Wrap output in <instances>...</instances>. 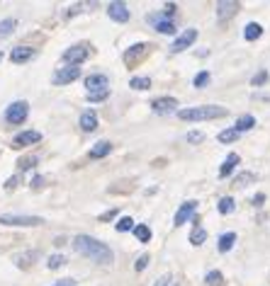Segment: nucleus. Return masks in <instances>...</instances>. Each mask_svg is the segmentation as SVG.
<instances>
[{
	"label": "nucleus",
	"mask_w": 270,
	"mask_h": 286,
	"mask_svg": "<svg viewBox=\"0 0 270 286\" xmlns=\"http://www.w3.org/2000/svg\"><path fill=\"white\" fill-rule=\"evenodd\" d=\"M73 248H75V252H78V255L90 257L93 262H98V265H112V259H114L112 250L107 248L105 243L90 238V235H83V233L73 238Z\"/></svg>",
	"instance_id": "obj_1"
},
{
	"label": "nucleus",
	"mask_w": 270,
	"mask_h": 286,
	"mask_svg": "<svg viewBox=\"0 0 270 286\" xmlns=\"http://www.w3.org/2000/svg\"><path fill=\"white\" fill-rule=\"evenodd\" d=\"M229 109L219 104H205V107H190V109H178V119L183 121H209L226 117Z\"/></svg>",
	"instance_id": "obj_2"
},
{
	"label": "nucleus",
	"mask_w": 270,
	"mask_h": 286,
	"mask_svg": "<svg viewBox=\"0 0 270 286\" xmlns=\"http://www.w3.org/2000/svg\"><path fill=\"white\" fill-rule=\"evenodd\" d=\"M27 114H29L27 102L25 100L12 102L8 109H5V124H10V126H20V124H25V121H27Z\"/></svg>",
	"instance_id": "obj_3"
},
{
	"label": "nucleus",
	"mask_w": 270,
	"mask_h": 286,
	"mask_svg": "<svg viewBox=\"0 0 270 286\" xmlns=\"http://www.w3.org/2000/svg\"><path fill=\"white\" fill-rule=\"evenodd\" d=\"M0 223L3 226H22V228H27V226H42L44 218L42 216H25V213H3Z\"/></svg>",
	"instance_id": "obj_4"
},
{
	"label": "nucleus",
	"mask_w": 270,
	"mask_h": 286,
	"mask_svg": "<svg viewBox=\"0 0 270 286\" xmlns=\"http://www.w3.org/2000/svg\"><path fill=\"white\" fill-rule=\"evenodd\" d=\"M151 49H153L151 44H146V41H139V44H134V47L127 49L122 58H124V63H127V65H139L141 61H144V56L149 54Z\"/></svg>",
	"instance_id": "obj_5"
},
{
	"label": "nucleus",
	"mask_w": 270,
	"mask_h": 286,
	"mask_svg": "<svg viewBox=\"0 0 270 286\" xmlns=\"http://www.w3.org/2000/svg\"><path fill=\"white\" fill-rule=\"evenodd\" d=\"M88 56H90V47H88V44H75V47L66 49L61 58H64L66 63L78 65V63H83V61L88 58Z\"/></svg>",
	"instance_id": "obj_6"
},
{
	"label": "nucleus",
	"mask_w": 270,
	"mask_h": 286,
	"mask_svg": "<svg viewBox=\"0 0 270 286\" xmlns=\"http://www.w3.org/2000/svg\"><path fill=\"white\" fill-rule=\"evenodd\" d=\"M81 78V68L78 65H66V68H59L54 73V78H51V83L54 85H68L73 83V80H78Z\"/></svg>",
	"instance_id": "obj_7"
},
{
	"label": "nucleus",
	"mask_w": 270,
	"mask_h": 286,
	"mask_svg": "<svg viewBox=\"0 0 270 286\" xmlns=\"http://www.w3.org/2000/svg\"><path fill=\"white\" fill-rule=\"evenodd\" d=\"M197 39V29H185L180 37H176V41L170 44V51L173 54H180V51H185V49H190L192 44H195Z\"/></svg>",
	"instance_id": "obj_8"
},
{
	"label": "nucleus",
	"mask_w": 270,
	"mask_h": 286,
	"mask_svg": "<svg viewBox=\"0 0 270 286\" xmlns=\"http://www.w3.org/2000/svg\"><path fill=\"white\" fill-rule=\"evenodd\" d=\"M107 15H110V19H114V22H129V17H131V12H129V8L124 5V3H120V0H114V3H110L107 5Z\"/></svg>",
	"instance_id": "obj_9"
},
{
	"label": "nucleus",
	"mask_w": 270,
	"mask_h": 286,
	"mask_svg": "<svg viewBox=\"0 0 270 286\" xmlns=\"http://www.w3.org/2000/svg\"><path fill=\"white\" fill-rule=\"evenodd\" d=\"M146 22L153 25V29H156L159 34H176V25H173V19H166L163 15H149Z\"/></svg>",
	"instance_id": "obj_10"
},
{
	"label": "nucleus",
	"mask_w": 270,
	"mask_h": 286,
	"mask_svg": "<svg viewBox=\"0 0 270 286\" xmlns=\"http://www.w3.org/2000/svg\"><path fill=\"white\" fill-rule=\"evenodd\" d=\"M85 87L88 93H100V90H110V78L103 73H93L85 78Z\"/></svg>",
	"instance_id": "obj_11"
},
{
	"label": "nucleus",
	"mask_w": 270,
	"mask_h": 286,
	"mask_svg": "<svg viewBox=\"0 0 270 286\" xmlns=\"http://www.w3.org/2000/svg\"><path fill=\"white\" fill-rule=\"evenodd\" d=\"M39 141H42V134L34 129H27L12 139V148H27V146H32V143H39Z\"/></svg>",
	"instance_id": "obj_12"
},
{
	"label": "nucleus",
	"mask_w": 270,
	"mask_h": 286,
	"mask_svg": "<svg viewBox=\"0 0 270 286\" xmlns=\"http://www.w3.org/2000/svg\"><path fill=\"white\" fill-rule=\"evenodd\" d=\"M151 109L156 114H173L178 109V100L176 97H159V100L151 102Z\"/></svg>",
	"instance_id": "obj_13"
},
{
	"label": "nucleus",
	"mask_w": 270,
	"mask_h": 286,
	"mask_svg": "<svg viewBox=\"0 0 270 286\" xmlns=\"http://www.w3.org/2000/svg\"><path fill=\"white\" fill-rule=\"evenodd\" d=\"M195 209H197V202H185L180 204V209H178L176 218H173V223L176 226H183V223H187L190 218H195Z\"/></svg>",
	"instance_id": "obj_14"
},
{
	"label": "nucleus",
	"mask_w": 270,
	"mask_h": 286,
	"mask_svg": "<svg viewBox=\"0 0 270 286\" xmlns=\"http://www.w3.org/2000/svg\"><path fill=\"white\" fill-rule=\"evenodd\" d=\"M34 56H37V51L32 47H15L10 51V61H12V63H27Z\"/></svg>",
	"instance_id": "obj_15"
},
{
	"label": "nucleus",
	"mask_w": 270,
	"mask_h": 286,
	"mask_svg": "<svg viewBox=\"0 0 270 286\" xmlns=\"http://www.w3.org/2000/svg\"><path fill=\"white\" fill-rule=\"evenodd\" d=\"M239 8H241V5H239V3H234V0H229V3H219V5H217V19H219V22L232 19L234 15L239 12Z\"/></svg>",
	"instance_id": "obj_16"
},
{
	"label": "nucleus",
	"mask_w": 270,
	"mask_h": 286,
	"mask_svg": "<svg viewBox=\"0 0 270 286\" xmlns=\"http://www.w3.org/2000/svg\"><path fill=\"white\" fill-rule=\"evenodd\" d=\"M78 126H81L85 134L95 131V129H98V114H95L93 109H85L83 114H81V119H78Z\"/></svg>",
	"instance_id": "obj_17"
},
{
	"label": "nucleus",
	"mask_w": 270,
	"mask_h": 286,
	"mask_svg": "<svg viewBox=\"0 0 270 286\" xmlns=\"http://www.w3.org/2000/svg\"><path fill=\"white\" fill-rule=\"evenodd\" d=\"M110 150H112V143L110 141H98L93 148H90V160H100V158H105V156H110Z\"/></svg>",
	"instance_id": "obj_18"
},
{
	"label": "nucleus",
	"mask_w": 270,
	"mask_h": 286,
	"mask_svg": "<svg viewBox=\"0 0 270 286\" xmlns=\"http://www.w3.org/2000/svg\"><path fill=\"white\" fill-rule=\"evenodd\" d=\"M239 160H241V158L236 156V153H229V156H226V160H224L222 163V167H219V177H229L234 172V170H236V165H239Z\"/></svg>",
	"instance_id": "obj_19"
},
{
	"label": "nucleus",
	"mask_w": 270,
	"mask_h": 286,
	"mask_svg": "<svg viewBox=\"0 0 270 286\" xmlns=\"http://www.w3.org/2000/svg\"><path fill=\"white\" fill-rule=\"evenodd\" d=\"M261 34H263V27L258 22H248V25L243 27V39H246V41H256V39H261Z\"/></svg>",
	"instance_id": "obj_20"
},
{
	"label": "nucleus",
	"mask_w": 270,
	"mask_h": 286,
	"mask_svg": "<svg viewBox=\"0 0 270 286\" xmlns=\"http://www.w3.org/2000/svg\"><path fill=\"white\" fill-rule=\"evenodd\" d=\"M253 126H256V117H253V114H243V117H239V119H236V124H234V129L239 131V134H243V131H251Z\"/></svg>",
	"instance_id": "obj_21"
},
{
	"label": "nucleus",
	"mask_w": 270,
	"mask_h": 286,
	"mask_svg": "<svg viewBox=\"0 0 270 286\" xmlns=\"http://www.w3.org/2000/svg\"><path fill=\"white\" fill-rule=\"evenodd\" d=\"M234 243H236V233H224V235H219V252H229V250L234 248Z\"/></svg>",
	"instance_id": "obj_22"
},
{
	"label": "nucleus",
	"mask_w": 270,
	"mask_h": 286,
	"mask_svg": "<svg viewBox=\"0 0 270 286\" xmlns=\"http://www.w3.org/2000/svg\"><path fill=\"white\" fill-rule=\"evenodd\" d=\"M15 27H17V19H15V17H8V19H3V22H0V39L10 37V34H12V32H15Z\"/></svg>",
	"instance_id": "obj_23"
},
{
	"label": "nucleus",
	"mask_w": 270,
	"mask_h": 286,
	"mask_svg": "<svg viewBox=\"0 0 270 286\" xmlns=\"http://www.w3.org/2000/svg\"><path fill=\"white\" fill-rule=\"evenodd\" d=\"M205 240H207V231L202 228V226H195V228H192V233H190V243H192L195 248H200Z\"/></svg>",
	"instance_id": "obj_24"
},
{
	"label": "nucleus",
	"mask_w": 270,
	"mask_h": 286,
	"mask_svg": "<svg viewBox=\"0 0 270 286\" xmlns=\"http://www.w3.org/2000/svg\"><path fill=\"white\" fill-rule=\"evenodd\" d=\"M207 286H224L226 281H224V274L219 272V269H212V272H207V277H205Z\"/></svg>",
	"instance_id": "obj_25"
},
{
	"label": "nucleus",
	"mask_w": 270,
	"mask_h": 286,
	"mask_svg": "<svg viewBox=\"0 0 270 286\" xmlns=\"http://www.w3.org/2000/svg\"><path fill=\"white\" fill-rule=\"evenodd\" d=\"M34 165H37V156H22L17 160V170H20V172H27V170H32Z\"/></svg>",
	"instance_id": "obj_26"
},
{
	"label": "nucleus",
	"mask_w": 270,
	"mask_h": 286,
	"mask_svg": "<svg viewBox=\"0 0 270 286\" xmlns=\"http://www.w3.org/2000/svg\"><path fill=\"white\" fill-rule=\"evenodd\" d=\"M217 209H219V213H234V209H236V204H234V199L232 196H222L219 199V204H217Z\"/></svg>",
	"instance_id": "obj_27"
},
{
	"label": "nucleus",
	"mask_w": 270,
	"mask_h": 286,
	"mask_svg": "<svg viewBox=\"0 0 270 286\" xmlns=\"http://www.w3.org/2000/svg\"><path fill=\"white\" fill-rule=\"evenodd\" d=\"M134 235H137L139 243H149L151 240V228L149 226H144V223H139V226H134Z\"/></svg>",
	"instance_id": "obj_28"
},
{
	"label": "nucleus",
	"mask_w": 270,
	"mask_h": 286,
	"mask_svg": "<svg viewBox=\"0 0 270 286\" xmlns=\"http://www.w3.org/2000/svg\"><path fill=\"white\" fill-rule=\"evenodd\" d=\"M129 87H134V90H149L151 80L149 78H144V75H137V78H131L129 80Z\"/></svg>",
	"instance_id": "obj_29"
},
{
	"label": "nucleus",
	"mask_w": 270,
	"mask_h": 286,
	"mask_svg": "<svg viewBox=\"0 0 270 286\" xmlns=\"http://www.w3.org/2000/svg\"><path fill=\"white\" fill-rule=\"evenodd\" d=\"M239 136H241V134H239L236 129H224V131H219V136H217V139L222 141V143H234Z\"/></svg>",
	"instance_id": "obj_30"
},
{
	"label": "nucleus",
	"mask_w": 270,
	"mask_h": 286,
	"mask_svg": "<svg viewBox=\"0 0 270 286\" xmlns=\"http://www.w3.org/2000/svg\"><path fill=\"white\" fill-rule=\"evenodd\" d=\"M251 182H256L253 172H241V175L234 177V187H246V185H251Z\"/></svg>",
	"instance_id": "obj_31"
},
{
	"label": "nucleus",
	"mask_w": 270,
	"mask_h": 286,
	"mask_svg": "<svg viewBox=\"0 0 270 286\" xmlns=\"http://www.w3.org/2000/svg\"><path fill=\"white\" fill-rule=\"evenodd\" d=\"M117 233H127V231H134V221H131V216H122L120 221H117Z\"/></svg>",
	"instance_id": "obj_32"
},
{
	"label": "nucleus",
	"mask_w": 270,
	"mask_h": 286,
	"mask_svg": "<svg viewBox=\"0 0 270 286\" xmlns=\"http://www.w3.org/2000/svg\"><path fill=\"white\" fill-rule=\"evenodd\" d=\"M110 97V90H100V93H85V100L88 102H105Z\"/></svg>",
	"instance_id": "obj_33"
},
{
	"label": "nucleus",
	"mask_w": 270,
	"mask_h": 286,
	"mask_svg": "<svg viewBox=\"0 0 270 286\" xmlns=\"http://www.w3.org/2000/svg\"><path fill=\"white\" fill-rule=\"evenodd\" d=\"M64 265H66V257H64V255H51V257H49V262H47L49 269H61Z\"/></svg>",
	"instance_id": "obj_34"
},
{
	"label": "nucleus",
	"mask_w": 270,
	"mask_h": 286,
	"mask_svg": "<svg viewBox=\"0 0 270 286\" xmlns=\"http://www.w3.org/2000/svg\"><path fill=\"white\" fill-rule=\"evenodd\" d=\"M268 83V71H258V73L251 78V85L253 87H258V85H265Z\"/></svg>",
	"instance_id": "obj_35"
},
{
	"label": "nucleus",
	"mask_w": 270,
	"mask_h": 286,
	"mask_svg": "<svg viewBox=\"0 0 270 286\" xmlns=\"http://www.w3.org/2000/svg\"><path fill=\"white\" fill-rule=\"evenodd\" d=\"M207 83H209V73H207V71H200V73L195 75V80H192L195 87H205Z\"/></svg>",
	"instance_id": "obj_36"
},
{
	"label": "nucleus",
	"mask_w": 270,
	"mask_h": 286,
	"mask_svg": "<svg viewBox=\"0 0 270 286\" xmlns=\"http://www.w3.org/2000/svg\"><path fill=\"white\" fill-rule=\"evenodd\" d=\"M149 262H151L149 255H139V259L134 262V269H137V272H144V269L149 267Z\"/></svg>",
	"instance_id": "obj_37"
},
{
	"label": "nucleus",
	"mask_w": 270,
	"mask_h": 286,
	"mask_svg": "<svg viewBox=\"0 0 270 286\" xmlns=\"http://www.w3.org/2000/svg\"><path fill=\"white\" fill-rule=\"evenodd\" d=\"M17 185H20V175H12V177H8L5 180V192H12V189H17Z\"/></svg>",
	"instance_id": "obj_38"
},
{
	"label": "nucleus",
	"mask_w": 270,
	"mask_h": 286,
	"mask_svg": "<svg viewBox=\"0 0 270 286\" xmlns=\"http://www.w3.org/2000/svg\"><path fill=\"white\" fill-rule=\"evenodd\" d=\"M44 182H47V180H44L42 175H34V177H32V182H29V187H32V189H42V187H44Z\"/></svg>",
	"instance_id": "obj_39"
},
{
	"label": "nucleus",
	"mask_w": 270,
	"mask_h": 286,
	"mask_svg": "<svg viewBox=\"0 0 270 286\" xmlns=\"http://www.w3.org/2000/svg\"><path fill=\"white\" fill-rule=\"evenodd\" d=\"M114 218H117V209H110V211L100 213V221H103V223H107V221H114Z\"/></svg>",
	"instance_id": "obj_40"
},
{
	"label": "nucleus",
	"mask_w": 270,
	"mask_h": 286,
	"mask_svg": "<svg viewBox=\"0 0 270 286\" xmlns=\"http://www.w3.org/2000/svg\"><path fill=\"white\" fill-rule=\"evenodd\" d=\"M187 141H190V143H200V141H205V134H200V131H190V134H187Z\"/></svg>",
	"instance_id": "obj_41"
},
{
	"label": "nucleus",
	"mask_w": 270,
	"mask_h": 286,
	"mask_svg": "<svg viewBox=\"0 0 270 286\" xmlns=\"http://www.w3.org/2000/svg\"><path fill=\"white\" fill-rule=\"evenodd\" d=\"M161 15H163V17H173V15H176V3H166V8H163V12H161Z\"/></svg>",
	"instance_id": "obj_42"
},
{
	"label": "nucleus",
	"mask_w": 270,
	"mask_h": 286,
	"mask_svg": "<svg viewBox=\"0 0 270 286\" xmlns=\"http://www.w3.org/2000/svg\"><path fill=\"white\" fill-rule=\"evenodd\" d=\"M153 286H170V274H163L161 279H156V284Z\"/></svg>",
	"instance_id": "obj_43"
},
{
	"label": "nucleus",
	"mask_w": 270,
	"mask_h": 286,
	"mask_svg": "<svg viewBox=\"0 0 270 286\" xmlns=\"http://www.w3.org/2000/svg\"><path fill=\"white\" fill-rule=\"evenodd\" d=\"M81 8H83V5H73V8H68L66 17H73V15H78V12H81Z\"/></svg>",
	"instance_id": "obj_44"
},
{
	"label": "nucleus",
	"mask_w": 270,
	"mask_h": 286,
	"mask_svg": "<svg viewBox=\"0 0 270 286\" xmlns=\"http://www.w3.org/2000/svg\"><path fill=\"white\" fill-rule=\"evenodd\" d=\"M263 202H265V194H256L253 196V206H263Z\"/></svg>",
	"instance_id": "obj_45"
},
{
	"label": "nucleus",
	"mask_w": 270,
	"mask_h": 286,
	"mask_svg": "<svg viewBox=\"0 0 270 286\" xmlns=\"http://www.w3.org/2000/svg\"><path fill=\"white\" fill-rule=\"evenodd\" d=\"M0 58H3V54H0Z\"/></svg>",
	"instance_id": "obj_46"
}]
</instances>
